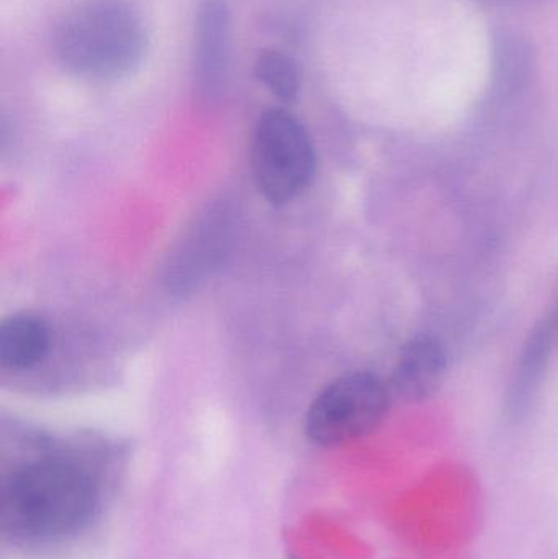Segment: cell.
<instances>
[{
	"mask_svg": "<svg viewBox=\"0 0 558 559\" xmlns=\"http://www.w3.org/2000/svg\"><path fill=\"white\" fill-rule=\"evenodd\" d=\"M98 508L100 488L94 473L62 456L23 463L3 483V519L26 537L51 540L78 534Z\"/></svg>",
	"mask_w": 558,
	"mask_h": 559,
	"instance_id": "cell-1",
	"label": "cell"
},
{
	"mask_svg": "<svg viewBox=\"0 0 558 559\" xmlns=\"http://www.w3.org/2000/svg\"><path fill=\"white\" fill-rule=\"evenodd\" d=\"M55 46L68 71L92 81H108L140 64L146 33L130 3L91 0L62 20Z\"/></svg>",
	"mask_w": 558,
	"mask_h": 559,
	"instance_id": "cell-2",
	"label": "cell"
},
{
	"mask_svg": "<svg viewBox=\"0 0 558 559\" xmlns=\"http://www.w3.org/2000/svg\"><path fill=\"white\" fill-rule=\"evenodd\" d=\"M251 167L259 192L272 205L300 197L317 169V154L304 124L288 111H265L256 124Z\"/></svg>",
	"mask_w": 558,
	"mask_h": 559,
	"instance_id": "cell-3",
	"label": "cell"
},
{
	"mask_svg": "<svg viewBox=\"0 0 558 559\" xmlns=\"http://www.w3.org/2000/svg\"><path fill=\"white\" fill-rule=\"evenodd\" d=\"M390 400L389 386L376 374H343L308 407V439L320 447H336L367 436L385 419Z\"/></svg>",
	"mask_w": 558,
	"mask_h": 559,
	"instance_id": "cell-4",
	"label": "cell"
},
{
	"mask_svg": "<svg viewBox=\"0 0 558 559\" xmlns=\"http://www.w3.org/2000/svg\"><path fill=\"white\" fill-rule=\"evenodd\" d=\"M231 55V16L225 0H202L193 38V75L199 91L216 95L225 87Z\"/></svg>",
	"mask_w": 558,
	"mask_h": 559,
	"instance_id": "cell-5",
	"label": "cell"
},
{
	"mask_svg": "<svg viewBox=\"0 0 558 559\" xmlns=\"http://www.w3.org/2000/svg\"><path fill=\"white\" fill-rule=\"evenodd\" d=\"M448 354L438 338L419 335L406 342L396 358L392 390L408 403L429 400L448 377Z\"/></svg>",
	"mask_w": 558,
	"mask_h": 559,
	"instance_id": "cell-6",
	"label": "cell"
},
{
	"mask_svg": "<svg viewBox=\"0 0 558 559\" xmlns=\"http://www.w3.org/2000/svg\"><path fill=\"white\" fill-rule=\"evenodd\" d=\"M553 344L554 325L550 321L537 324L527 337L508 391L507 407L513 419L526 416L533 407L546 374Z\"/></svg>",
	"mask_w": 558,
	"mask_h": 559,
	"instance_id": "cell-7",
	"label": "cell"
},
{
	"mask_svg": "<svg viewBox=\"0 0 558 559\" xmlns=\"http://www.w3.org/2000/svg\"><path fill=\"white\" fill-rule=\"evenodd\" d=\"M51 332L38 316L15 314L0 325V364L5 370L25 371L48 355Z\"/></svg>",
	"mask_w": 558,
	"mask_h": 559,
	"instance_id": "cell-8",
	"label": "cell"
},
{
	"mask_svg": "<svg viewBox=\"0 0 558 559\" xmlns=\"http://www.w3.org/2000/svg\"><path fill=\"white\" fill-rule=\"evenodd\" d=\"M254 72L259 82L275 97L284 102H294L297 98L300 92V71L290 56L275 49L261 52L256 61Z\"/></svg>",
	"mask_w": 558,
	"mask_h": 559,
	"instance_id": "cell-9",
	"label": "cell"
}]
</instances>
